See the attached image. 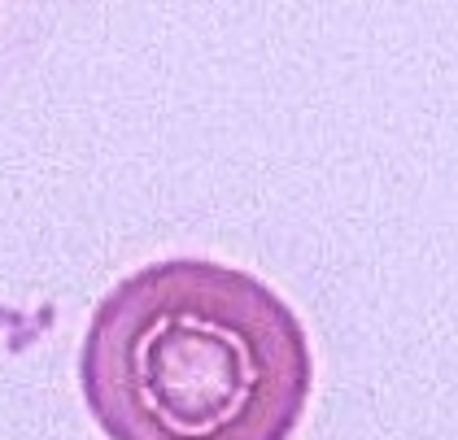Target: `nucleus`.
Listing matches in <instances>:
<instances>
[{"label":"nucleus","instance_id":"nucleus-1","mask_svg":"<svg viewBox=\"0 0 458 440\" xmlns=\"http://www.w3.org/2000/svg\"><path fill=\"white\" fill-rule=\"evenodd\" d=\"M79 388L106 440H293L315 353L258 275L171 258L118 279L92 309Z\"/></svg>","mask_w":458,"mask_h":440}]
</instances>
